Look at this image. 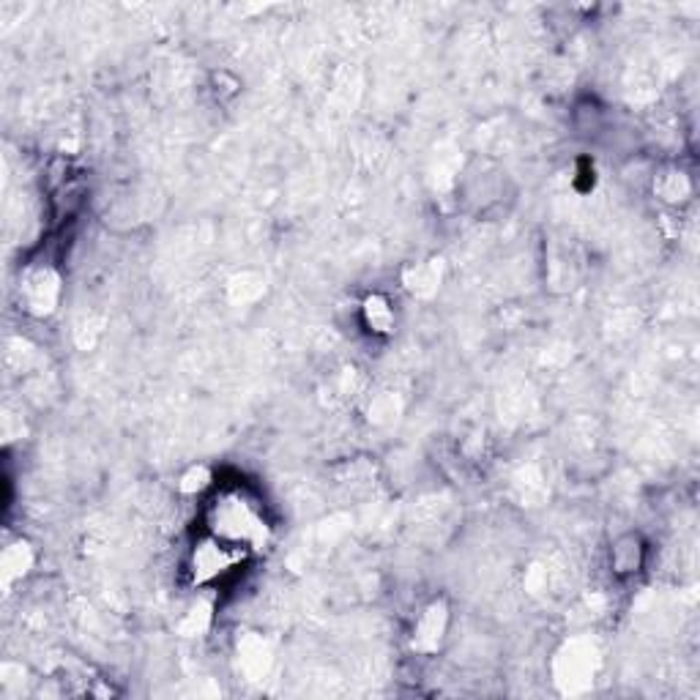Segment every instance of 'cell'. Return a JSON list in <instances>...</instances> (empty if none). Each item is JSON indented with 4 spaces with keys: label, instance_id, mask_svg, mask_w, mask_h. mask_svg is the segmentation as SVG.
Segmentation results:
<instances>
[{
    "label": "cell",
    "instance_id": "12",
    "mask_svg": "<svg viewBox=\"0 0 700 700\" xmlns=\"http://www.w3.org/2000/svg\"><path fill=\"white\" fill-rule=\"evenodd\" d=\"M178 487L180 492H186V495H200V492H206L208 487H213L211 468H208V465H191V468L180 476Z\"/></svg>",
    "mask_w": 700,
    "mask_h": 700
},
{
    "label": "cell",
    "instance_id": "8",
    "mask_svg": "<svg viewBox=\"0 0 700 700\" xmlns=\"http://www.w3.org/2000/svg\"><path fill=\"white\" fill-rule=\"evenodd\" d=\"M361 326L372 337H392L397 331V310H394V301L386 293L375 290V293H366L364 301L359 306Z\"/></svg>",
    "mask_w": 700,
    "mask_h": 700
},
{
    "label": "cell",
    "instance_id": "6",
    "mask_svg": "<svg viewBox=\"0 0 700 700\" xmlns=\"http://www.w3.org/2000/svg\"><path fill=\"white\" fill-rule=\"evenodd\" d=\"M443 279H446V260L435 255L421 257L402 268V288L421 301L435 299L443 288Z\"/></svg>",
    "mask_w": 700,
    "mask_h": 700
},
{
    "label": "cell",
    "instance_id": "10",
    "mask_svg": "<svg viewBox=\"0 0 700 700\" xmlns=\"http://www.w3.org/2000/svg\"><path fill=\"white\" fill-rule=\"evenodd\" d=\"M645 563V545L638 534H621L610 545V567L612 572L629 578L638 574Z\"/></svg>",
    "mask_w": 700,
    "mask_h": 700
},
{
    "label": "cell",
    "instance_id": "1",
    "mask_svg": "<svg viewBox=\"0 0 700 700\" xmlns=\"http://www.w3.org/2000/svg\"><path fill=\"white\" fill-rule=\"evenodd\" d=\"M206 534L244 552H257L271 541V523L255 495H249L244 487H230L219 490L208 503Z\"/></svg>",
    "mask_w": 700,
    "mask_h": 700
},
{
    "label": "cell",
    "instance_id": "2",
    "mask_svg": "<svg viewBox=\"0 0 700 700\" xmlns=\"http://www.w3.org/2000/svg\"><path fill=\"white\" fill-rule=\"evenodd\" d=\"M602 667V645L591 634H572L552 654V678L558 689L578 695L594 684Z\"/></svg>",
    "mask_w": 700,
    "mask_h": 700
},
{
    "label": "cell",
    "instance_id": "9",
    "mask_svg": "<svg viewBox=\"0 0 700 700\" xmlns=\"http://www.w3.org/2000/svg\"><path fill=\"white\" fill-rule=\"evenodd\" d=\"M36 567V550L27 539H11L3 547V556H0V580H3V588L9 594L16 583L27 578Z\"/></svg>",
    "mask_w": 700,
    "mask_h": 700
},
{
    "label": "cell",
    "instance_id": "5",
    "mask_svg": "<svg viewBox=\"0 0 700 700\" xmlns=\"http://www.w3.org/2000/svg\"><path fill=\"white\" fill-rule=\"evenodd\" d=\"M448 629H452V605L446 596H432L410 623L408 649L419 656L441 654L448 640Z\"/></svg>",
    "mask_w": 700,
    "mask_h": 700
},
{
    "label": "cell",
    "instance_id": "7",
    "mask_svg": "<svg viewBox=\"0 0 700 700\" xmlns=\"http://www.w3.org/2000/svg\"><path fill=\"white\" fill-rule=\"evenodd\" d=\"M651 189H654V197L660 202H665L670 208H681L692 200L695 178L681 164H665L651 178Z\"/></svg>",
    "mask_w": 700,
    "mask_h": 700
},
{
    "label": "cell",
    "instance_id": "3",
    "mask_svg": "<svg viewBox=\"0 0 700 700\" xmlns=\"http://www.w3.org/2000/svg\"><path fill=\"white\" fill-rule=\"evenodd\" d=\"M249 556V552L238 550V547L228 545V541L217 539V536L206 534L191 545L189 561V580L197 588H208V585L219 583V580L228 578L235 567H241V561Z\"/></svg>",
    "mask_w": 700,
    "mask_h": 700
},
{
    "label": "cell",
    "instance_id": "4",
    "mask_svg": "<svg viewBox=\"0 0 700 700\" xmlns=\"http://www.w3.org/2000/svg\"><path fill=\"white\" fill-rule=\"evenodd\" d=\"M16 295H20L22 312L44 320L58 312L60 299H63V277L52 262H31L22 271Z\"/></svg>",
    "mask_w": 700,
    "mask_h": 700
},
{
    "label": "cell",
    "instance_id": "11",
    "mask_svg": "<svg viewBox=\"0 0 700 700\" xmlns=\"http://www.w3.org/2000/svg\"><path fill=\"white\" fill-rule=\"evenodd\" d=\"M211 621H213V602L206 599V596H197V602H191V605L186 607L178 629L180 634H186V638H200V634L211 627Z\"/></svg>",
    "mask_w": 700,
    "mask_h": 700
}]
</instances>
